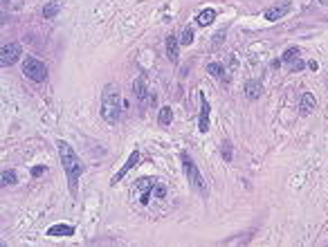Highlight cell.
I'll return each instance as SVG.
<instances>
[{
  "mask_svg": "<svg viewBox=\"0 0 328 247\" xmlns=\"http://www.w3.org/2000/svg\"><path fill=\"white\" fill-rule=\"evenodd\" d=\"M56 146H59V157H61V164H63L65 175H68L70 194H72V196H77V182H79V178H81V173H84V164H81L79 155H77V153H74V148L68 144V142H63V140H61Z\"/></svg>",
  "mask_w": 328,
  "mask_h": 247,
  "instance_id": "obj_1",
  "label": "cell"
},
{
  "mask_svg": "<svg viewBox=\"0 0 328 247\" xmlns=\"http://www.w3.org/2000/svg\"><path fill=\"white\" fill-rule=\"evenodd\" d=\"M101 117L108 124H117L122 117V92L117 86H106L101 92Z\"/></svg>",
  "mask_w": 328,
  "mask_h": 247,
  "instance_id": "obj_2",
  "label": "cell"
},
{
  "mask_svg": "<svg viewBox=\"0 0 328 247\" xmlns=\"http://www.w3.org/2000/svg\"><path fill=\"white\" fill-rule=\"evenodd\" d=\"M182 169H185V175H187V182L193 187V189L198 191L200 196L207 194V187H205V178H202L200 169L196 166V162L191 160V155H182Z\"/></svg>",
  "mask_w": 328,
  "mask_h": 247,
  "instance_id": "obj_3",
  "label": "cell"
},
{
  "mask_svg": "<svg viewBox=\"0 0 328 247\" xmlns=\"http://www.w3.org/2000/svg\"><path fill=\"white\" fill-rule=\"evenodd\" d=\"M23 74L36 83H43L45 77H47V68H45V63L39 61V58H27L23 63Z\"/></svg>",
  "mask_w": 328,
  "mask_h": 247,
  "instance_id": "obj_4",
  "label": "cell"
},
{
  "mask_svg": "<svg viewBox=\"0 0 328 247\" xmlns=\"http://www.w3.org/2000/svg\"><path fill=\"white\" fill-rule=\"evenodd\" d=\"M18 56H20V45L7 43L5 48L0 49V65H2V68H9V65H14L16 61H18Z\"/></svg>",
  "mask_w": 328,
  "mask_h": 247,
  "instance_id": "obj_5",
  "label": "cell"
},
{
  "mask_svg": "<svg viewBox=\"0 0 328 247\" xmlns=\"http://www.w3.org/2000/svg\"><path fill=\"white\" fill-rule=\"evenodd\" d=\"M290 9H292V5H290V0H283L281 5L268 7L263 16H265V20H281L285 14H290Z\"/></svg>",
  "mask_w": 328,
  "mask_h": 247,
  "instance_id": "obj_6",
  "label": "cell"
},
{
  "mask_svg": "<svg viewBox=\"0 0 328 247\" xmlns=\"http://www.w3.org/2000/svg\"><path fill=\"white\" fill-rule=\"evenodd\" d=\"M138 162H140V150H133L131 155H128V160H126V164L122 166V169L117 171V175H113V184H117L119 180L124 178V175L128 173V171L131 169H135V166H138Z\"/></svg>",
  "mask_w": 328,
  "mask_h": 247,
  "instance_id": "obj_7",
  "label": "cell"
},
{
  "mask_svg": "<svg viewBox=\"0 0 328 247\" xmlns=\"http://www.w3.org/2000/svg\"><path fill=\"white\" fill-rule=\"evenodd\" d=\"M133 92H135V97H138L140 103H146L148 99V88H146V79L140 74L135 81H133Z\"/></svg>",
  "mask_w": 328,
  "mask_h": 247,
  "instance_id": "obj_8",
  "label": "cell"
},
{
  "mask_svg": "<svg viewBox=\"0 0 328 247\" xmlns=\"http://www.w3.org/2000/svg\"><path fill=\"white\" fill-rule=\"evenodd\" d=\"M198 131L207 133L209 131V103L202 99V106H200V117H198Z\"/></svg>",
  "mask_w": 328,
  "mask_h": 247,
  "instance_id": "obj_9",
  "label": "cell"
},
{
  "mask_svg": "<svg viewBox=\"0 0 328 247\" xmlns=\"http://www.w3.org/2000/svg\"><path fill=\"white\" fill-rule=\"evenodd\" d=\"M74 234V227L72 225H52L47 229V236H54V238H65V236H72Z\"/></svg>",
  "mask_w": 328,
  "mask_h": 247,
  "instance_id": "obj_10",
  "label": "cell"
},
{
  "mask_svg": "<svg viewBox=\"0 0 328 247\" xmlns=\"http://www.w3.org/2000/svg\"><path fill=\"white\" fill-rule=\"evenodd\" d=\"M261 95H263V86H261L259 81H247L245 83V97L247 99L254 101V99H259Z\"/></svg>",
  "mask_w": 328,
  "mask_h": 247,
  "instance_id": "obj_11",
  "label": "cell"
},
{
  "mask_svg": "<svg viewBox=\"0 0 328 247\" xmlns=\"http://www.w3.org/2000/svg\"><path fill=\"white\" fill-rule=\"evenodd\" d=\"M178 48H180V43H178V39L173 34L167 36V56L171 58L173 63H178Z\"/></svg>",
  "mask_w": 328,
  "mask_h": 247,
  "instance_id": "obj_12",
  "label": "cell"
},
{
  "mask_svg": "<svg viewBox=\"0 0 328 247\" xmlns=\"http://www.w3.org/2000/svg\"><path fill=\"white\" fill-rule=\"evenodd\" d=\"M198 25H200V27H207V25H211L216 20V9H211V7H207L205 11H200V14H198Z\"/></svg>",
  "mask_w": 328,
  "mask_h": 247,
  "instance_id": "obj_13",
  "label": "cell"
},
{
  "mask_svg": "<svg viewBox=\"0 0 328 247\" xmlns=\"http://www.w3.org/2000/svg\"><path fill=\"white\" fill-rule=\"evenodd\" d=\"M315 106H317L315 97L310 95V92H304V97H301V112H304V115H310Z\"/></svg>",
  "mask_w": 328,
  "mask_h": 247,
  "instance_id": "obj_14",
  "label": "cell"
},
{
  "mask_svg": "<svg viewBox=\"0 0 328 247\" xmlns=\"http://www.w3.org/2000/svg\"><path fill=\"white\" fill-rule=\"evenodd\" d=\"M157 121H160V126H169L173 121V110L169 106H162L160 112H157Z\"/></svg>",
  "mask_w": 328,
  "mask_h": 247,
  "instance_id": "obj_15",
  "label": "cell"
},
{
  "mask_svg": "<svg viewBox=\"0 0 328 247\" xmlns=\"http://www.w3.org/2000/svg\"><path fill=\"white\" fill-rule=\"evenodd\" d=\"M59 11H61V5H59V2H47V5H45L43 7V18H54V16H56V14H59Z\"/></svg>",
  "mask_w": 328,
  "mask_h": 247,
  "instance_id": "obj_16",
  "label": "cell"
},
{
  "mask_svg": "<svg viewBox=\"0 0 328 247\" xmlns=\"http://www.w3.org/2000/svg\"><path fill=\"white\" fill-rule=\"evenodd\" d=\"M155 182H157L155 178H140L138 180V189L148 191V189H153V187H155Z\"/></svg>",
  "mask_w": 328,
  "mask_h": 247,
  "instance_id": "obj_17",
  "label": "cell"
},
{
  "mask_svg": "<svg viewBox=\"0 0 328 247\" xmlns=\"http://www.w3.org/2000/svg\"><path fill=\"white\" fill-rule=\"evenodd\" d=\"M207 72H209L214 79H221L225 70H223V65H221V63H209V65H207Z\"/></svg>",
  "mask_w": 328,
  "mask_h": 247,
  "instance_id": "obj_18",
  "label": "cell"
},
{
  "mask_svg": "<svg viewBox=\"0 0 328 247\" xmlns=\"http://www.w3.org/2000/svg\"><path fill=\"white\" fill-rule=\"evenodd\" d=\"M193 43V29L185 27L182 29V36H180V45H191Z\"/></svg>",
  "mask_w": 328,
  "mask_h": 247,
  "instance_id": "obj_19",
  "label": "cell"
},
{
  "mask_svg": "<svg viewBox=\"0 0 328 247\" xmlns=\"http://www.w3.org/2000/svg\"><path fill=\"white\" fill-rule=\"evenodd\" d=\"M299 58V49L297 48H290V49H285L283 52V61L285 63H292V61H297Z\"/></svg>",
  "mask_w": 328,
  "mask_h": 247,
  "instance_id": "obj_20",
  "label": "cell"
},
{
  "mask_svg": "<svg viewBox=\"0 0 328 247\" xmlns=\"http://www.w3.org/2000/svg\"><path fill=\"white\" fill-rule=\"evenodd\" d=\"M0 180H2V184H5V187H7V184H16V173H14V171H2V175H0Z\"/></svg>",
  "mask_w": 328,
  "mask_h": 247,
  "instance_id": "obj_21",
  "label": "cell"
},
{
  "mask_svg": "<svg viewBox=\"0 0 328 247\" xmlns=\"http://www.w3.org/2000/svg\"><path fill=\"white\" fill-rule=\"evenodd\" d=\"M290 70H292V72H299V70H304V61H292V63H290Z\"/></svg>",
  "mask_w": 328,
  "mask_h": 247,
  "instance_id": "obj_22",
  "label": "cell"
},
{
  "mask_svg": "<svg viewBox=\"0 0 328 247\" xmlns=\"http://www.w3.org/2000/svg\"><path fill=\"white\" fill-rule=\"evenodd\" d=\"M225 160L232 162V144L230 142H225Z\"/></svg>",
  "mask_w": 328,
  "mask_h": 247,
  "instance_id": "obj_23",
  "label": "cell"
},
{
  "mask_svg": "<svg viewBox=\"0 0 328 247\" xmlns=\"http://www.w3.org/2000/svg\"><path fill=\"white\" fill-rule=\"evenodd\" d=\"M41 173H45V166H34L32 169V175H41Z\"/></svg>",
  "mask_w": 328,
  "mask_h": 247,
  "instance_id": "obj_24",
  "label": "cell"
},
{
  "mask_svg": "<svg viewBox=\"0 0 328 247\" xmlns=\"http://www.w3.org/2000/svg\"><path fill=\"white\" fill-rule=\"evenodd\" d=\"M164 194H167V191H164V187H157V189H155V196H157V198H164Z\"/></svg>",
  "mask_w": 328,
  "mask_h": 247,
  "instance_id": "obj_25",
  "label": "cell"
},
{
  "mask_svg": "<svg viewBox=\"0 0 328 247\" xmlns=\"http://www.w3.org/2000/svg\"><path fill=\"white\" fill-rule=\"evenodd\" d=\"M2 2H5V5H7V2H9V0H2Z\"/></svg>",
  "mask_w": 328,
  "mask_h": 247,
  "instance_id": "obj_26",
  "label": "cell"
}]
</instances>
